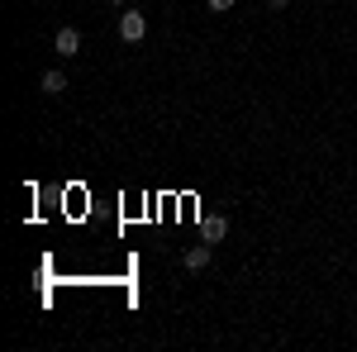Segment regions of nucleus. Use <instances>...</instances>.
<instances>
[{
    "instance_id": "obj_3",
    "label": "nucleus",
    "mask_w": 357,
    "mask_h": 352,
    "mask_svg": "<svg viewBox=\"0 0 357 352\" xmlns=\"http://www.w3.org/2000/svg\"><path fill=\"white\" fill-rule=\"evenodd\" d=\"M200 238H205V243H224V238H229V219L224 215H205L200 219Z\"/></svg>"
},
{
    "instance_id": "obj_7",
    "label": "nucleus",
    "mask_w": 357,
    "mask_h": 352,
    "mask_svg": "<svg viewBox=\"0 0 357 352\" xmlns=\"http://www.w3.org/2000/svg\"><path fill=\"white\" fill-rule=\"evenodd\" d=\"M267 5H272V10H281V5H286V0H267Z\"/></svg>"
},
{
    "instance_id": "obj_6",
    "label": "nucleus",
    "mask_w": 357,
    "mask_h": 352,
    "mask_svg": "<svg viewBox=\"0 0 357 352\" xmlns=\"http://www.w3.org/2000/svg\"><path fill=\"white\" fill-rule=\"evenodd\" d=\"M205 5H210L215 15H220V10H234V0H205Z\"/></svg>"
},
{
    "instance_id": "obj_2",
    "label": "nucleus",
    "mask_w": 357,
    "mask_h": 352,
    "mask_svg": "<svg viewBox=\"0 0 357 352\" xmlns=\"http://www.w3.org/2000/svg\"><path fill=\"white\" fill-rule=\"evenodd\" d=\"M143 33H148V20H143L138 10H129V15H119V38H124V43H138Z\"/></svg>"
},
{
    "instance_id": "obj_1",
    "label": "nucleus",
    "mask_w": 357,
    "mask_h": 352,
    "mask_svg": "<svg viewBox=\"0 0 357 352\" xmlns=\"http://www.w3.org/2000/svg\"><path fill=\"white\" fill-rule=\"evenodd\" d=\"M210 257H215V243L200 238V243H191L186 252H181V267H186V271H205V267H210Z\"/></svg>"
},
{
    "instance_id": "obj_4",
    "label": "nucleus",
    "mask_w": 357,
    "mask_h": 352,
    "mask_svg": "<svg viewBox=\"0 0 357 352\" xmlns=\"http://www.w3.org/2000/svg\"><path fill=\"white\" fill-rule=\"evenodd\" d=\"M53 48H57L62 57H77V53H82V33H77V29H57Z\"/></svg>"
},
{
    "instance_id": "obj_8",
    "label": "nucleus",
    "mask_w": 357,
    "mask_h": 352,
    "mask_svg": "<svg viewBox=\"0 0 357 352\" xmlns=\"http://www.w3.org/2000/svg\"><path fill=\"white\" fill-rule=\"evenodd\" d=\"M114 5H124V0H114Z\"/></svg>"
},
{
    "instance_id": "obj_5",
    "label": "nucleus",
    "mask_w": 357,
    "mask_h": 352,
    "mask_svg": "<svg viewBox=\"0 0 357 352\" xmlns=\"http://www.w3.org/2000/svg\"><path fill=\"white\" fill-rule=\"evenodd\" d=\"M62 91H67V77H62V72H43V95H62Z\"/></svg>"
}]
</instances>
